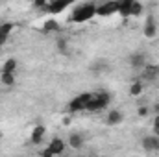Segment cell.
Returning <instances> with one entry per match:
<instances>
[{
  "label": "cell",
  "instance_id": "8992f818",
  "mask_svg": "<svg viewBox=\"0 0 159 157\" xmlns=\"http://www.w3.org/2000/svg\"><path fill=\"white\" fill-rule=\"evenodd\" d=\"M129 65H131L133 70H143V69L148 65L146 54H144V52H133V54L129 56Z\"/></svg>",
  "mask_w": 159,
  "mask_h": 157
},
{
  "label": "cell",
  "instance_id": "e0dca14e",
  "mask_svg": "<svg viewBox=\"0 0 159 157\" xmlns=\"http://www.w3.org/2000/svg\"><path fill=\"white\" fill-rule=\"evenodd\" d=\"M143 89H144V87H143V81H141V79H135V81L131 83V87H129V94H131V96H141V94H143Z\"/></svg>",
  "mask_w": 159,
  "mask_h": 157
},
{
  "label": "cell",
  "instance_id": "52a82bcc",
  "mask_svg": "<svg viewBox=\"0 0 159 157\" xmlns=\"http://www.w3.org/2000/svg\"><path fill=\"white\" fill-rule=\"evenodd\" d=\"M159 78V65H146L143 70H141V81H156Z\"/></svg>",
  "mask_w": 159,
  "mask_h": 157
},
{
  "label": "cell",
  "instance_id": "7c38bea8",
  "mask_svg": "<svg viewBox=\"0 0 159 157\" xmlns=\"http://www.w3.org/2000/svg\"><path fill=\"white\" fill-rule=\"evenodd\" d=\"M122 120H124L122 111H119V109H111V111L107 113V117H106V124H107V126H119Z\"/></svg>",
  "mask_w": 159,
  "mask_h": 157
},
{
  "label": "cell",
  "instance_id": "7a4b0ae2",
  "mask_svg": "<svg viewBox=\"0 0 159 157\" xmlns=\"http://www.w3.org/2000/svg\"><path fill=\"white\" fill-rule=\"evenodd\" d=\"M109 102H111V94H109V92H106V91H102V92H93V98L89 100L85 111L98 113V111L106 109V107L109 105Z\"/></svg>",
  "mask_w": 159,
  "mask_h": 157
},
{
  "label": "cell",
  "instance_id": "6da1fadb",
  "mask_svg": "<svg viewBox=\"0 0 159 157\" xmlns=\"http://www.w3.org/2000/svg\"><path fill=\"white\" fill-rule=\"evenodd\" d=\"M94 15H96V4H93V2H85V4H80V6H76V7L72 9L69 20L74 22V24H81V22L91 20Z\"/></svg>",
  "mask_w": 159,
  "mask_h": 157
},
{
  "label": "cell",
  "instance_id": "277c9868",
  "mask_svg": "<svg viewBox=\"0 0 159 157\" xmlns=\"http://www.w3.org/2000/svg\"><path fill=\"white\" fill-rule=\"evenodd\" d=\"M119 13V2L115 0H109V2H104L100 6H96V15L98 17H109V15H115Z\"/></svg>",
  "mask_w": 159,
  "mask_h": 157
},
{
  "label": "cell",
  "instance_id": "603a6c76",
  "mask_svg": "<svg viewBox=\"0 0 159 157\" xmlns=\"http://www.w3.org/2000/svg\"><path fill=\"white\" fill-rule=\"evenodd\" d=\"M148 113H150V109H148L146 105H139V107H137V115H139V118L148 117Z\"/></svg>",
  "mask_w": 159,
  "mask_h": 157
},
{
  "label": "cell",
  "instance_id": "cb8c5ba5",
  "mask_svg": "<svg viewBox=\"0 0 159 157\" xmlns=\"http://www.w3.org/2000/svg\"><path fill=\"white\" fill-rule=\"evenodd\" d=\"M46 4H48V2H44V0H35L32 6H34L35 9H44V7H46Z\"/></svg>",
  "mask_w": 159,
  "mask_h": 157
},
{
  "label": "cell",
  "instance_id": "2e32d148",
  "mask_svg": "<svg viewBox=\"0 0 159 157\" xmlns=\"http://www.w3.org/2000/svg\"><path fill=\"white\" fill-rule=\"evenodd\" d=\"M69 146L74 148V150L81 148V146H83V137H81L80 133H70V137H69Z\"/></svg>",
  "mask_w": 159,
  "mask_h": 157
},
{
  "label": "cell",
  "instance_id": "9c48e42d",
  "mask_svg": "<svg viewBox=\"0 0 159 157\" xmlns=\"http://www.w3.org/2000/svg\"><path fill=\"white\" fill-rule=\"evenodd\" d=\"M67 7H69V2L67 0H56V2H48L46 7H44V11L50 13V15H57V13L65 11Z\"/></svg>",
  "mask_w": 159,
  "mask_h": 157
},
{
  "label": "cell",
  "instance_id": "44dd1931",
  "mask_svg": "<svg viewBox=\"0 0 159 157\" xmlns=\"http://www.w3.org/2000/svg\"><path fill=\"white\" fill-rule=\"evenodd\" d=\"M143 11H144V6H143L141 2H135V0H133V6H131V17H139V15H143Z\"/></svg>",
  "mask_w": 159,
  "mask_h": 157
},
{
  "label": "cell",
  "instance_id": "ba28073f",
  "mask_svg": "<svg viewBox=\"0 0 159 157\" xmlns=\"http://www.w3.org/2000/svg\"><path fill=\"white\" fill-rule=\"evenodd\" d=\"M141 146L144 152H159V137L156 135H146L141 141Z\"/></svg>",
  "mask_w": 159,
  "mask_h": 157
},
{
  "label": "cell",
  "instance_id": "3957f363",
  "mask_svg": "<svg viewBox=\"0 0 159 157\" xmlns=\"http://www.w3.org/2000/svg\"><path fill=\"white\" fill-rule=\"evenodd\" d=\"M91 98H93V92H81V94H78L76 98H72V100L69 102V111H70V113L85 111Z\"/></svg>",
  "mask_w": 159,
  "mask_h": 157
},
{
  "label": "cell",
  "instance_id": "4fadbf2b",
  "mask_svg": "<svg viewBox=\"0 0 159 157\" xmlns=\"http://www.w3.org/2000/svg\"><path fill=\"white\" fill-rule=\"evenodd\" d=\"M11 30H13V22H2V24H0V46L7 41Z\"/></svg>",
  "mask_w": 159,
  "mask_h": 157
},
{
  "label": "cell",
  "instance_id": "484cf974",
  "mask_svg": "<svg viewBox=\"0 0 159 157\" xmlns=\"http://www.w3.org/2000/svg\"><path fill=\"white\" fill-rule=\"evenodd\" d=\"M41 157H56V155H54L48 148H44V150H43V154H41Z\"/></svg>",
  "mask_w": 159,
  "mask_h": 157
},
{
  "label": "cell",
  "instance_id": "8fae6325",
  "mask_svg": "<svg viewBox=\"0 0 159 157\" xmlns=\"http://www.w3.org/2000/svg\"><path fill=\"white\" fill-rule=\"evenodd\" d=\"M44 133H46V128H44L43 124L34 126V129H32V133H30V141H32L34 144H39L41 141H43V137H44Z\"/></svg>",
  "mask_w": 159,
  "mask_h": 157
},
{
  "label": "cell",
  "instance_id": "f1b7e54d",
  "mask_svg": "<svg viewBox=\"0 0 159 157\" xmlns=\"http://www.w3.org/2000/svg\"><path fill=\"white\" fill-rule=\"evenodd\" d=\"M0 139H2V131H0Z\"/></svg>",
  "mask_w": 159,
  "mask_h": 157
},
{
  "label": "cell",
  "instance_id": "ac0fdd59",
  "mask_svg": "<svg viewBox=\"0 0 159 157\" xmlns=\"http://www.w3.org/2000/svg\"><path fill=\"white\" fill-rule=\"evenodd\" d=\"M0 81L6 87H13L15 85V74H7V72H0Z\"/></svg>",
  "mask_w": 159,
  "mask_h": 157
},
{
  "label": "cell",
  "instance_id": "d4e9b609",
  "mask_svg": "<svg viewBox=\"0 0 159 157\" xmlns=\"http://www.w3.org/2000/svg\"><path fill=\"white\" fill-rule=\"evenodd\" d=\"M93 69H94V70H102V69H109V65H107V63H104V61H98V63H94V65H93Z\"/></svg>",
  "mask_w": 159,
  "mask_h": 157
},
{
  "label": "cell",
  "instance_id": "30bf717a",
  "mask_svg": "<svg viewBox=\"0 0 159 157\" xmlns=\"http://www.w3.org/2000/svg\"><path fill=\"white\" fill-rule=\"evenodd\" d=\"M48 150H50L54 155H61V154L65 152V141H63V139H59V137L52 139V141H50V144H48Z\"/></svg>",
  "mask_w": 159,
  "mask_h": 157
},
{
  "label": "cell",
  "instance_id": "5bb4252c",
  "mask_svg": "<svg viewBox=\"0 0 159 157\" xmlns=\"http://www.w3.org/2000/svg\"><path fill=\"white\" fill-rule=\"evenodd\" d=\"M131 6H133V0H120L119 2V15H122V17H131Z\"/></svg>",
  "mask_w": 159,
  "mask_h": 157
},
{
  "label": "cell",
  "instance_id": "4316f807",
  "mask_svg": "<svg viewBox=\"0 0 159 157\" xmlns=\"http://www.w3.org/2000/svg\"><path fill=\"white\" fill-rule=\"evenodd\" d=\"M154 115H159V102L154 104Z\"/></svg>",
  "mask_w": 159,
  "mask_h": 157
},
{
  "label": "cell",
  "instance_id": "5b68a950",
  "mask_svg": "<svg viewBox=\"0 0 159 157\" xmlns=\"http://www.w3.org/2000/svg\"><path fill=\"white\" fill-rule=\"evenodd\" d=\"M143 34L146 39H154L157 35V20L154 19V15H148L146 20H144V26H143Z\"/></svg>",
  "mask_w": 159,
  "mask_h": 157
},
{
  "label": "cell",
  "instance_id": "d6986e66",
  "mask_svg": "<svg viewBox=\"0 0 159 157\" xmlns=\"http://www.w3.org/2000/svg\"><path fill=\"white\" fill-rule=\"evenodd\" d=\"M43 30H44L46 34H48V32H57V30H59V24H57L54 19H48V20L43 24Z\"/></svg>",
  "mask_w": 159,
  "mask_h": 157
},
{
  "label": "cell",
  "instance_id": "9a60e30c",
  "mask_svg": "<svg viewBox=\"0 0 159 157\" xmlns=\"http://www.w3.org/2000/svg\"><path fill=\"white\" fill-rule=\"evenodd\" d=\"M17 70V59L15 57H7L2 65V72H7V74H15Z\"/></svg>",
  "mask_w": 159,
  "mask_h": 157
},
{
  "label": "cell",
  "instance_id": "ffe728a7",
  "mask_svg": "<svg viewBox=\"0 0 159 157\" xmlns=\"http://www.w3.org/2000/svg\"><path fill=\"white\" fill-rule=\"evenodd\" d=\"M56 44H57L59 54H67L69 52V41L65 39V37H59V39L56 41Z\"/></svg>",
  "mask_w": 159,
  "mask_h": 157
},
{
  "label": "cell",
  "instance_id": "7402d4cb",
  "mask_svg": "<svg viewBox=\"0 0 159 157\" xmlns=\"http://www.w3.org/2000/svg\"><path fill=\"white\" fill-rule=\"evenodd\" d=\"M152 135L159 137V115H154V124H152Z\"/></svg>",
  "mask_w": 159,
  "mask_h": 157
},
{
  "label": "cell",
  "instance_id": "83f0119b",
  "mask_svg": "<svg viewBox=\"0 0 159 157\" xmlns=\"http://www.w3.org/2000/svg\"><path fill=\"white\" fill-rule=\"evenodd\" d=\"M63 124H65V126H67V124H70V118L65 117V118H63Z\"/></svg>",
  "mask_w": 159,
  "mask_h": 157
}]
</instances>
